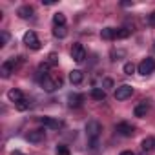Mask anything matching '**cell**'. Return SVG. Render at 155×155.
I'll use <instances>...</instances> for the list:
<instances>
[{
    "label": "cell",
    "instance_id": "1",
    "mask_svg": "<svg viewBox=\"0 0 155 155\" xmlns=\"http://www.w3.org/2000/svg\"><path fill=\"white\" fill-rule=\"evenodd\" d=\"M101 131H102V124L99 120H88V124H86V135H88V139L91 142H97Z\"/></svg>",
    "mask_w": 155,
    "mask_h": 155
},
{
    "label": "cell",
    "instance_id": "2",
    "mask_svg": "<svg viewBox=\"0 0 155 155\" xmlns=\"http://www.w3.org/2000/svg\"><path fill=\"white\" fill-rule=\"evenodd\" d=\"M137 69H139V73L140 75H151L153 71H155V60L151 58V57H146L144 60H140V64L137 66Z\"/></svg>",
    "mask_w": 155,
    "mask_h": 155
},
{
    "label": "cell",
    "instance_id": "3",
    "mask_svg": "<svg viewBox=\"0 0 155 155\" xmlns=\"http://www.w3.org/2000/svg\"><path fill=\"white\" fill-rule=\"evenodd\" d=\"M40 84H42V88H44V91H48V93H51V91H55L57 88H60V84H62V81L60 79H53V77H44V79L40 81Z\"/></svg>",
    "mask_w": 155,
    "mask_h": 155
},
{
    "label": "cell",
    "instance_id": "4",
    "mask_svg": "<svg viewBox=\"0 0 155 155\" xmlns=\"http://www.w3.org/2000/svg\"><path fill=\"white\" fill-rule=\"evenodd\" d=\"M133 95V88L130 86V84H122V86H119L117 90H115V99L117 101H126V99H130Z\"/></svg>",
    "mask_w": 155,
    "mask_h": 155
},
{
    "label": "cell",
    "instance_id": "5",
    "mask_svg": "<svg viewBox=\"0 0 155 155\" xmlns=\"http://www.w3.org/2000/svg\"><path fill=\"white\" fill-rule=\"evenodd\" d=\"M24 44L28 48H31V49H40V40H38V37H37L35 31H28L24 35Z\"/></svg>",
    "mask_w": 155,
    "mask_h": 155
},
{
    "label": "cell",
    "instance_id": "6",
    "mask_svg": "<svg viewBox=\"0 0 155 155\" xmlns=\"http://www.w3.org/2000/svg\"><path fill=\"white\" fill-rule=\"evenodd\" d=\"M86 49H84V46L82 44H75L73 46V49H71V58L75 60V62H84V58H86Z\"/></svg>",
    "mask_w": 155,
    "mask_h": 155
},
{
    "label": "cell",
    "instance_id": "7",
    "mask_svg": "<svg viewBox=\"0 0 155 155\" xmlns=\"http://www.w3.org/2000/svg\"><path fill=\"white\" fill-rule=\"evenodd\" d=\"M115 130H117V133L122 135V137H131V135L135 133V128H133L130 122H119Z\"/></svg>",
    "mask_w": 155,
    "mask_h": 155
},
{
    "label": "cell",
    "instance_id": "8",
    "mask_svg": "<svg viewBox=\"0 0 155 155\" xmlns=\"http://www.w3.org/2000/svg\"><path fill=\"white\" fill-rule=\"evenodd\" d=\"M15 68H17V62H15L13 58H11V60H6V62L2 64V68H0V75H2L4 79H8L11 73H15Z\"/></svg>",
    "mask_w": 155,
    "mask_h": 155
},
{
    "label": "cell",
    "instance_id": "9",
    "mask_svg": "<svg viewBox=\"0 0 155 155\" xmlns=\"http://www.w3.org/2000/svg\"><path fill=\"white\" fill-rule=\"evenodd\" d=\"M44 137H46L44 130H31V131L26 135V139H28L29 142H33V144H38V142H42V140H44Z\"/></svg>",
    "mask_w": 155,
    "mask_h": 155
},
{
    "label": "cell",
    "instance_id": "10",
    "mask_svg": "<svg viewBox=\"0 0 155 155\" xmlns=\"http://www.w3.org/2000/svg\"><path fill=\"white\" fill-rule=\"evenodd\" d=\"M40 122L46 128H51V130H60L62 128V120H57V119H51V117H42Z\"/></svg>",
    "mask_w": 155,
    "mask_h": 155
},
{
    "label": "cell",
    "instance_id": "11",
    "mask_svg": "<svg viewBox=\"0 0 155 155\" xmlns=\"http://www.w3.org/2000/svg\"><path fill=\"white\" fill-rule=\"evenodd\" d=\"M148 102L146 101H142V102H139L137 106H135V110H133V115L135 117H139V119H142V117H146V113H148Z\"/></svg>",
    "mask_w": 155,
    "mask_h": 155
},
{
    "label": "cell",
    "instance_id": "12",
    "mask_svg": "<svg viewBox=\"0 0 155 155\" xmlns=\"http://www.w3.org/2000/svg\"><path fill=\"white\" fill-rule=\"evenodd\" d=\"M84 81V73L81 71V69H73L71 73H69V82L71 84H81Z\"/></svg>",
    "mask_w": 155,
    "mask_h": 155
},
{
    "label": "cell",
    "instance_id": "13",
    "mask_svg": "<svg viewBox=\"0 0 155 155\" xmlns=\"http://www.w3.org/2000/svg\"><path fill=\"white\" fill-rule=\"evenodd\" d=\"M101 37L104 40H113V38H117V29L115 28H104L101 31Z\"/></svg>",
    "mask_w": 155,
    "mask_h": 155
},
{
    "label": "cell",
    "instance_id": "14",
    "mask_svg": "<svg viewBox=\"0 0 155 155\" xmlns=\"http://www.w3.org/2000/svg\"><path fill=\"white\" fill-rule=\"evenodd\" d=\"M140 148H142V151L144 153H148V151H151L153 148H155V139L150 135V137H146L144 140H142V144H140Z\"/></svg>",
    "mask_w": 155,
    "mask_h": 155
},
{
    "label": "cell",
    "instance_id": "15",
    "mask_svg": "<svg viewBox=\"0 0 155 155\" xmlns=\"http://www.w3.org/2000/svg\"><path fill=\"white\" fill-rule=\"evenodd\" d=\"M8 99H9L11 102L18 104L20 101H24V95H22V91H20V90H11V91L8 93Z\"/></svg>",
    "mask_w": 155,
    "mask_h": 155
},
{
    "label": "cell",
    "instance_id": "16",
    "mask_svg": "<svg viewBox=\"0 0 155 155\" xmlns=\"http://www.w3.org/2000/svg\"><path fill=\"white\" fill-rule=\"evenodd\" d=\"M17 15L20 18H29V17H33V8L31 6H22V8H18Z\"/></svg>",
    "mask_w": 155,
    "mask_h": 155
},
{
    "label": "cell",
    "instance_id": "17",
    "mask_svg": "<svg viewBox=\"0 0 155 155\" xmlns=\"http://www.w3.org/2000/svg\"><path fill=\"white\" fill-rule=\"evenodd\" d=\"M84 101V97L82 95H77V93H73V95H69L68 97V104L73 108V106H81V102Z\"/></svg>",
    "mask_w": 155,
    "mask_h": 155
},
{
    "label": "cell",
    "instance_id": "18",
    "mask_svg": "<svg viewBox=\"0 0 155 155\" xmlns=\"http://www.w3.org/2000/svg\"><path fill=\"white\" fill-rule=\"evenodd\" d=\"M91 99L93 101H104L106 99V91L102 88H93L91 90Z\"/></svg>",
    "mask_w": 155,
    "mask_h": 155
},
{
    "label": "cell",
    "instance_id": "19",
    "mask_svg": "<svg viewBox=\"0 0 155 155\" xmlns=\"http://www.w3.org/2000/svg\"><path fill=\"white\" fill-rule=\"evenodd\" d=\"M53 24H55V28L66 26V15H64V13H55V15H53Z\"/></svg>",
    "mask_w": 155,
    "mask_h": 155
},
{
    "label": "cell",
    "instance_id": "20",
    "mask_svg": "<svg viewBox=\"0 0 155 155\" xmlns=\"http://www.w3.org/2000/svg\"><path fill=\"white\" fill-rule=\"evenodd\" d=\"M53 35H55L57 38H66V35H68L66 26H58V28H55V29H53Z\"/></svg>",
    "mask_w": 155,
    "mask_h": 155
},
{
    "label": "cell",
    "instance_id": "21",
    "mask_svg": "<svg viewBox=\"0 0 155 155\" xmlns=\"http://www.w3.org/2000/svg\"><path fill=\"white\" fill-rule=\"evenodd\" d=\"M122 71H124V75H133L135 73V64L133 62H126L124 68H122Z\"/></svg>",
    "mask_w": 155,
    "mask_h": 155
},
{
    "label": "cell",
    "instance_id": "22",
    "mask_svg": "<svg viewBox=\"0 0 155 155\" xmlns=\"http://www.w3.org/2000/svg\"><path fill=\"white\" fill-rule=\"evenodd\" d=\"M57 155H71V153H69V148L66 144H58L57 146Z\"/></svg>",
    "mask_w": 155,
    "mask_h": 155
},
{
    "label": "cell",
    "instance_id": "23",
    "mask_svg": "<svg viewBox=\"0 0 155 155\" xmlns=\"http://www.w3.org/2000/svg\"><path fill=\"white\" fill-rule=\"evenodd\" d=\"M128 37H130V29H126V28L117 29V38H128Z\"/></svg>",
    "mask_w": 155,
    "mask_h": 155
},
{
    "label": "cell",
    "instance_id": "24",
    "mask_svg": "<svg viewBox=\"0 0 155 155\" xmlns=\"http://www.w3.org/2000/svg\"><path fill=\"white\" fill-rule=\"evenodd\" d=\"M15 106H17V110H18V111H26V110L29 108V101H26V99H24V101H20V102H18V104H15Z\"/></svg>",
    "mask_w": 155,
    "mask_h": 155
},
{
    "label": "cell",
    "instance_id": "25",
    "mask_svg": "<svg viewBox=\"0 0 155 155\" xmlns=\"http://www.w3.org/2000/svg\"><path fill=\"white\" fill-rule=\"evenodd\" d=\"M58 62V58H57V53H49V57H48V64L49 66H55Z\"/></svg>",
    "mask_w": 155,
    "mask_h": 155
},
{
    "label": "cell",
    "instance_id": "26",
    "mask_svg": "<svg viewBox=\"0 0 155 155\" xmlns=\"http://www.w3.org/2000/svg\"><path fill=\"white\" fill-rule=\"evenodd\" d=\"M110 88H113V81H111V79H104V81H102V90L106 91V90H110Z\"/></svg>",
    "mask_w": 155,
    "mask_h": 155
},
{
    "label": "cell",
    "instance_id": "27",
    "mask_svg": "<svg viewBox=\"0 0 155 155\" xmlns=\"http://www.w3.org/2000/svg\"><path fill=\"white\" fill-rule=\"evenodd\" d=\"M8 38H9V35H8L6 31H2V44H0V46H2V48H4V46L8 44Z\"/></svg>",
    "mask_w": 155,
    "mask_h": 155
},
{
    "label": "cell",
    "instance_id": "28",
    "mask_svg": "<svg viewBox=\"0 0 155 155\" xmlns=\"http://www.w3.org/2000/svg\"><path fill=\"white\" fill-rule=\"evenodd\" d=\"M148 22H150L151 26H155V11H153V13L150 15V20H148Z\"/></svg>",
    "mask_w": 155,
    "mask_h": 155
},
{
    "label": "cell",
    "instance_id": "29",
    "mask_svg": "<svg viewBox=\"0 0 155 155\" xmlns=\"http://www.w3.org/2000/svg\"><path fill=\"white\" fill-rule=\"evenodd\" d=\"M120 155H135V153H133V151H130V150H126V151H122Z\"/></svg>",
    "mask_w": 155,
    "mask_h": 155
},
{
    "label": "cell",
    "instance_id": "30",
    "mask_svg": "<svg viewBox=\"0 0 155 155\" xmlns=\"http://www.w3.org/2000/svg\"><path fill=\"white\" fill-rule=\"evenodd\" d=\"M13 155H24V153H20V151H13Z\"/></svg>",
    "mask_w": 155,
    "mask_h": 155
}]
</instances>
